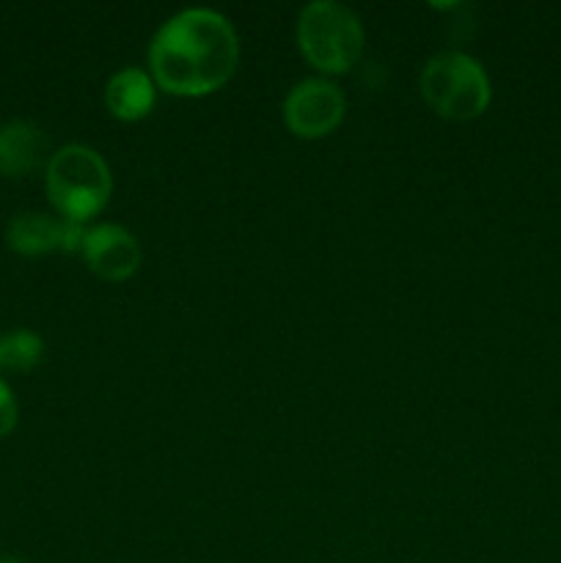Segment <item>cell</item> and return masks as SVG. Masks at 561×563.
Instances as JSON below:
<instances>
[{
	"instance_id": "52a82bcc",
	"label": "cell",
	"mask_w": 561,
	"mask_h": 563,
	"mask_svg": "<svg viewBox=\"0 0 561 563\" xmlns=\"http://www.w3.org/2000/svg\"><path fill=\"white\" fill-rule=\"evenodd\" d=\"M82 256H86V264L99 278L119 284V280L132 278L138 273L143 251L132 231L105 223L97 225V229H88Z\"/></svg>"
},
{
	"instance_id": "6da1fadb",
	"label": "cell",
	"mask_w": 561,
	"mask_h": 563,
	"mask_svg": "<svg viewBox=\"0 0 561 563\" xmlns=\"http://www.w3.org/2000/svg\"><path fill=\"white\" fill-rule=\"evenodd\" d=\"M240 38L234 25L212 9H185L170 16L148 44L154 86L176 97H207L234 77Z\"/></svg>"
},
{
	"instance_id": "5b68a950",
	"label": "cell",
	"mask_w": 561,
	"mask_h": 563,
	"mask_svg": "<svg viewBox=\"0 0 561 563\" xmlns=\"http://www.w3.org/2000/svg\"><path fill=\"white\" fill-rule=\"evenodd\" d=\"M346 97L333 80L311 77L297 82L284 102L286 126L297 137H324L344 121Z\"/></svg>"
},
{
	"instance_id": "3957f363",
	"label": "cell",
	"mask_w": 561,
	"mask_h": 563,
	"mask_svg": "<svg viewBox=\"0 0 561 563\" xmlns=\"http://www.w3.org/2000/svg\"><path fill=\"white\" fill-rule=\"evenodd\" d=\"M363 25L358 14L333 0H314L297 16V47L314 69L344 75L363 53Z\"/></svg>"
},
{
	"instance_id": "8fae6325",
	"label": "cell",
	"mask_w": 561,
	"mask_h": 563,
	"mask_svg": "<svg viewBox=\"0 0 561 563\" xmlns=\"http://www.w3.org/2000/svg\"><path fill=\"white\" fill-rule=\"evenodd\" d=\"M16 416H20V410H16L14 394H11L9 385L0 379V438H6V434L16 427Z\"/></svg>"
},
{
	"instance_id": "8992f818",
	"label": "cell",
	"mask_w": 561,
	"mask_h": 563,
	"mask_svg": "<svg viewBox=\"0 0 561 563\" xmlns=\"http://www.w3.org/2000/svg\"><path fill=\"white\" fill-rule=\"evenodd\" d=\"M86 234L88 229H82V223H75V220L25 212L11 220L6 240H9L11 251L22 253V256H42V253L53 251L82 253Z\"/></svg>"
},
{
	"instance_id": "ba28073f",
	"label": "cell",
	"mask_w": 561,
	"mask_h": 563,
	"mask_svg": "<svg viewBox=\"0 0 561 563\" xmlns=\"http://www.w3.org/2000/svg\"><path fill=\"white\" fill-rule=\"evenodd\" d=\"M50 137L33 121H11L0 130V176H31L38 168H47Z\"/></svg>"
},
{
	"instance_id": "7c38bea8",
	"label": "cell",
	"mask_w": 561,
	"mask_h": 563,
	"mask_svg": "<svg viewBox=\"0 0 561 563\" xmlns=\"http://www.w3.org/2000/svg\"><path fill=\"white\" fill-rule=\"evenodd\" d=\"M0 563H28V561L14 559V555H3V559H0Z\"/></svg>"
},
{
	"instance_id": "7a4b0ae2",
	"label": "cell",
	"mask_w": 561,
	"mask_h": 563,
	"mask_svg": "<svg viewBox=\"0 0 561 563\" xmlns=\"http://www.w3.org/2000/svg\"><path fill=\"white\" fill-rule=\"evenodd\" d=\"M44 170H47L50 201L58 209L61 218L75 220V223L102 212L113 190V176L105 157L97 148L82 146V143H69L53 152Z\"/></svg>"
},
{
	"instance_id": "9c48e42d",
	"label": "cell",
	"mask_w": 561,
	"mask_h": 563,
	"mask_svg": "<svg viewBox=\"0 0 561 563\" xmlns=\"http://www.w3.org/2000/svg\"><path fill=\"white\" fill-rule=\"evenodd\" d=\"M105 104L121 121H138L148 115V110L154 108L152 75L135 69V66L116 71L108 80V88H105Z\"/></svg>"
},
{
	"instance_id": "277c9868",
	"label": "cell",
	"mask_w": 561,
	"mask_h": 563,
	"mask_svg": "<svg viewBox=\"0 0 561 563\" xmlns=\"http://www.w3.org/2000/svg\"><path fill=\"white\" fill-rule=\"evenodd\" d=\"M421 93L435 113L451 121L479 119L493 97L482 64L457 49L432 55L424 64Z\"/></svg>"
},
{
	"instance_id": "30bf717a",
	"label": "cell",
	"mask_w": 561,
	"mask_h": 563,
	"mask_svg": "<svg viewBox=\"0 0 561 563\" xmlns=\"http://www.w3.org/2000/svg\"><path fill=\"white\" fill-rule=\"evenodd\" d=\"M44 357V341L33 330H11L0 335V368L31 372Z\"/></svg>"
}]
</instances>
